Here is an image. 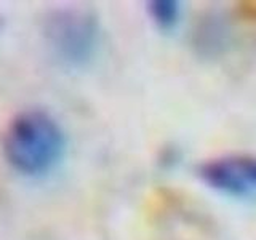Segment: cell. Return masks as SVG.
Returning a JSON list of instances; mask_svg holds the SVG:
<instances>
[{"instance_id": "cell-1", "label": "cell", "mask_w": 256, "mask_h": 240, "mask_svg": "<svg viewBox=\"0 0 256 240\" xmlns=\"http://www.w3.org/2000/svg\"><path fill=\"white\" fill-rule=\"evenodd\" d=\"M68 140L50 112L28 109L16 114L2 136V152L12 170L29 178L53 172L66 154Z\"/></svg>"}, {"instance_id": "cell-2", "label": "cell", "mask_w": 256, "mask_h": 240, "mask_svg": "<svg viewBox=\"0 0 256 240\" xmlns=\"http://www.w3.org/2000/svg\"><path fill=\"white\" fill-rule=\"evenodd\" d=\"M42 36L50 54L68 68L86 66L101 44L98 18L78 6L52 10L44 20Z\"/></svg>"}, {"instance_id": "cell-3", "label": "cell", "mask_w": 256, "mask_h": 240, "mask_svg": "<svg viewBox=\"0 0 256 240\" xmlns=\"http://www.w3.org/2000/svg\"><path fill=\"white\" fill-rule=\"evenodd\" d=\"M200 181L232 197H256V157L226 156L212 158L197 168Z\"/></svg>"}, {"instance_id": "cell-4", "label": "cell", "mask_w": 256, "mask_h": 240, "mask_svg": "<svg viewBox=\"0 0 256 240\" xmlns=\"http://www.w3.org/2000/svg\"><path fill=\"white\" fill-rule=\"evenodd\" d=\"M148 13L157 28L168 30L178 22L181 5L174 0H152L148 4Z\"/></svg>"}, {"instance_id": "cell-5", "label": "cell", "mask_w": 256, "mask_h": 240, "mask_svg": "<svg viewBox=\"0 0 256 240\" xmlns=\"http://www.w3.org/2000/svg\"><path fill=\"white\" fill-rule=\"evenodd\" d=\"M238 10H240V13H242V16L246 21L256 22V2H244V4H240Z\"/></svg>"}]
</instances>
